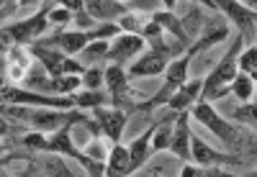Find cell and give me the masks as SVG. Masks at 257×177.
<instances>
[{
    "label": "cell",
    "instance_id": "obj_1",
    "mask_svg": "<svg viewBox=\"0 0 257 177\" xmlns=\"http://www.w3.org/2000/svg\"><path fill=\"white\" fill-rule=\"evenodd\" d=\"M3 116H13L18 121H26V126H34L36 131H57L64 123H77L85 121L80 113H70L64 108H47V105H0Z\"/></svg>",
    "mask_w": 257,
    "mask_h": 177
},
{
    "label": "cell",
    "instance_id": "obj_2",
    "mask_svg": "<svg viewBox=\"0 0 257 177\" xmlns=\"http://www.w3.org/2000/svg\"><path fill=\"white\" fill-rule=\"evenodd\" d=\"M239 44H242V39L234 41V44H231V49L226 52V57L216 64V70H213V72L206 77V82H203V87H201L203 100H213V98L226 95V90H229V85H231L234 75H237V54H239Z\"/></svg>",
    "mask_w": 257,
    "mask_h": 177
},
{
    "label": "cell",
    "instance_id": "obj_3",
    "mask_svg": "<svg viewBox=\"0 0 257 177\" xmlns=\"http://www.w3.org/2000/svg\"><path fill=\"white\" fill-rule=\"evenodd\" d=\"M31 52V57H36L41 64L47 67V72L52 75V77H62V75H77V72H82V64L80 62H75V59H67L59 49H52V47H44V44H34V47L29 49Z\"/></svg>",
    "mask_w": 257,
    "mask_h": 177
},
{
    "label": "cell",
    "instance_id": "obj_4",
    "mask_svg": "<svg viewBox=\"0 0 257 177\" xmlns=\"http://www.w3.org/2000/svg\"><path fill=\"white\" fill-rule=\"evenodd\" d=\"M70 128H72V123H64L62 128H57V134H54L52 139H47L44 149H47V151H62V154H70L72 159L82 162V167L88 169L90 174H103V172H105V169H103V164H98L95 159H90V157H88V154H82V151H77V149L72 146V141H70Z\"/></svg>",
    "mask_w": 257,
    "mask_h": 177
},
{
    "label": "cell",
    "instance_id": "obj_5",
    "mask_svg": "<svg viewBox=\"0 0 257 177\" xmlns=\"http://www.w3.org/2000/svg\"><path fill=\"white\" fill-rule=\"evenodd\" d=\"M193 116H196L203 126H208L221 141H226V144H237V131H234V126H229V123H226V121H224V118H221V116H219L206 100L193 108Z\"/></svg>",
    "mask_w": 257,
    "mask_h": 177
},
{
    "label": "cell",
    "instance_id": "obj_6",
    "mask_svg": "<svg viewBox=\"0 0 257 177\" xmlns=\"http://www.w3.org/2000/svg\"><path fill=\"white\" fill-rule=\"evenodd\" d=\"M213 3H216L242 31H247L249 36H254V8L242 6L239 0H213Z\"/></svg>",
    "mask_w": 257,
    "mask_h": 177
},
{
    "label": "cell",
    "instance_id": "obj_7",
    "mask_svg": "<svg viewBox=\"0 0 257 177\" xmlns=\"http://www.w3.org/2000/svg\"><path fill=\"white\" fill-rule=\"evenodd\" d=\"M188 110H180L175 126H173V136H170V149H173L175 157L188 159L190 157V126H188Z\"/></svg>",
    "mask_w": 257,
    "mask_h": 177
},
{
    "label": "cell",
    "instance_id": "obj_8",
    "mask_svg": "<svg viewBox=\"0 0 257 177\" xmlns=\"http://www.w3.org/2000/svg\"><path fill=\"white\" fill-rule=\"evenodd\" d=\"M95 116H98V121H100L103 134L108 136L113 144H118V139H121V131H123V123H126L123 110H118V108H105V105H98V108H95Z\"/></svg>",
    "mask_w": 257,
    "mask_h": 177
},
{
    "label": "cell",
    "instance_id": "obj_9",
    "mask_svg": "<svg viewBox=\"0 0 257 177\" xmlns=\"http://www.w3.org/2000/svg\"><path fill=\"white\" fill-rule=\"evenodd\" d=\"M88 34H82V31H62L57 36H52L49 41H44V47H54L64 54H77L85 49V44H88Z\"/></svg>",
    "mask_w": 257,
    "mask_h": 177
},
{
    "label": "cell",
    "instance_id": "obj_10",
    "mask_svg": "<svg viewBox=\"0 0 257 177\" xmlns=\"http://www.w3.org/2000/svg\"><path fill=\"white\" fill-rule=\"evenodd\" d=\"M201 87L203 82L201 80H190V82H183L178 90L167 98V105L173 108V110H188L190 103H196V98L201 95Z\"/></svg>",
    "mask_w": 257,
    "mask_h": 177
},
{
    "label": "cell",
    "instance_id": "obj_11",
    "mask_svg": "<svg viewBox=\"0 0 257 177\" xmlns=\"http://www.w3.org/2000/svg\"><path fill=\"white\" fill-rule=\"evenodd\" d=\"M190 157L196 159L198 164H231L234 159L226 157V154H219V151H213L208 144H203L198 136H190Z\"/></svg>",
    "mask_w": 257,
    "mask_h": 177
},
{
    "label": "cell",
    "instance_id": "obj_12",
    "mask_svg": "<svg viewBox=\"0 0 257 177\" xmlns=\"http://www.w3.org/2000/svg\"><path fill=\"white\" fill-rule=\"evenodd\" d=\"M165 67H167V54H162V52H157V49H149L134 67H132V75L134 77H142V75H160V72H165Z\"/></svg>",
    "mask_w": 257,
    "mask_h": 177
},
{
    "label": "cell",
    "instance_id": "obj_13",
    "mask_svg": "<svg viewBox=\"0 0 257 177\" xmlns=\"http://www.w3.org/2000/svg\"><path fill=\"white\" fill-rule=\"evenodd\" d=\"M144 47V41H142V36L139 34H123L113 47L108 49V59H113V62H123V59H128V57H134L139 49Z\"/></svg>",
    "mask_w": 257,
    "mask_h": 177
},
{
    "label": "cell",
    "instance_id": "obj_14",
    "mask_svg": "<svg viewBox=\"0 0 257 177\" xmlns=\"http://www.w3.org/2000/svg\"><path fill=\"white\" fill-rule=\"evenodd\" d=\"M155 128H157V123H155V126H149V128H147V134H144V136H139L132 146H128V159H132V172H137V169L144 164L147 154H149V146H152V134H155Z\"/></svg>",
    "mask_w": 257,
    "mask_h": 177
},
{
    "label": "cell",
    "instance_id": "obj_15",
    "mask_svg": "<svg viewBox=\"0 0 257 177\" xmlns=\"http://www.w3.org/2000/svg\"><path fill=\"white\" fill-rule=\"evenodd\" d=\"M103 80H105V85H108V90H111V98H113V103H116V105H121V100H123V93H126V75H123V70L118 67V64H113V67H108V70H105Z\"/></svg>",
    "mask_w": 257,
    "mask_h": 177
},
{
    "label": "cell",
    "instance_id": "obj_16",
    "mask_svg": "<svg viewBox=\"0 0 257 177\" xmlns=\"http://www.w3.org/2000/svg\"><path fill=\"white\" fill-rule=\"evenodd\" d=\"M105 174H132V159H128V149L113 144L111 157H108V169Z\"/></svg>",
    "mask_w": 257,
    "mask_h": 177
},
{
    "label": "cell",
    "instance_id": "obj_17",
    "mask_svg": "<svg viewBox=\"0 0 257 177\" xmlns=\"http://www.w3.org/2000/svg\"><path fill=\"white\" fill-rule=\"evenodd\" d=\"M229 87H231V93L237 95L239 100L247 103V100H252V95H254V77H252V75H244V72H242V75H234V80H231Z\"/></svg>",
    "mask_w": 257,
    "mask_h": 177
},
{
    "label": "cell",
    "instance_id": "obj_18",
    "mask_svg": "<svg viewBox=\"0 0 257 177\" xmlns=\"http://www.w3.org/2000/svg\"><path fill=\"white\" fill-rule=\"evenodd\" d=\"M147 24H149V16H144V13H128L121 18V29L128 34H144Z\"/></svg>",
    "mask_w": 257,
    "mask_h": 177
},
{
    "label": "cell",
    "instance_id": "obj_19",
    "mask_svg": "<svg viewBox=\"0 0 257 177\" xmlns=\"http://www.w3.org/2000/svg\"><path fill=\"white\" fill-rule=\"evenodd\" d=\"M103 103H108V100H105V95L100 90H85L75 98V105H80V108H98Z\"/></svg>",
    "mask_w": 257,
    "mask_h": 177
},
{
    "label": "cell",
    "instance_id": "obj_20",
    "mask_svg": "<svg viewBox=\"0 0 257 177\" xmlns=\"http://www.w3.org/2000/svg\"><path fill=\"white\" fill-rule=\"evenodd\" d=\"M82 85V80L77 75H62V77H54V90L62 93V95H70L72 90H77V87Z\"/></svg>",
    "mask_w": 257,
    "mask_h": 177
},
{
    "label": "cell",
    "instance_id": "obj_21",
    "mask_svg": "<svg viewBox=\"0 0 257 177\" xmlns=\"http://www.w3.org/2000/svg\"><path fill=\"white\" fill-rule=\"evenodd\" d=\"M170 136H173V126H170V123L160 126V123H157L155 134H152V149H155V151L167 149V146H170Z\"/></svg>",
    "mask_w": 257,
    "mask_h": 177
},
{
    "label": "cell",
    "instance_id": "obj_22",
    "mask_svg": "<svg viewBox=\"0 0 257 177\" xmlns=\"http://www.w3.org/2000/svg\"><path fill=\"white\" fill-rule=\"evenodd\" d=\"M105 54H108V44H105L103 39H95L93 44H85V49H82V57L88 59V62L103 59Z\"/></svg>",
    "mask_w": 257,
    "mask_h": 177
},
{
    "label": "cell",
    "instance_id": "obj_23",
    "mask_svg": "<svg viewBox=\"0 0 257 177\" xmlns=\"http://www.w3.org/2000/svg\"><path fill=\"white\" fill-rule=\"evenodd\" d=\"M239 67H242L244 75H252V77H254V72H257V49H254V47H249V49L239 57Z\"/></svg>",
    "mask_w": 257,
    "mask_h": 177
},
{
    "label": "cell",
    "instance_id": "obj_24",
    "mask_svg": "<svg viewBox=\"0 0 257 177\" xmlns=\"http://www.w3.org/2000/svg\"><path fill=\"white\" fill-rule=\"evenodd\" d=\"M44 172L47 174H70V169L64 167V159H59V157H49L44 164Z\"/></svg>",
    "mask_w": 257,
    "mask_h": 177
},
{
    "label": "cell",
    "instance_id": "obj_25",
    "mask_svg": "<svg viewBox=\"0 0 257 177\" xmlns=\"http://www.w3.org/2000/svg\"><path fill=\"white\" fill-rule=\"evenodd\" d=\"M82 82H85L88 90H98V87L103 85V72L100 70H88V72H85V77H82Z\"/></svg>",
    "mask_w": 257,
    "mask_h": 177
},
{
    "label": "cell",
    "instance_id": "obj_26",
    "mask_svg": "<svg viewBox=\"0 0 257 177\" xmlns=\"http://www.w3.org/2000/svg\"><path fill=\"white\" fill-rule=\"evenodd\" d=\"M47 18L52 24H70V11L67 8H54V11H47Z\"/></svg>",
    "mask_w": 257,
    "mask_h": 177
},
{
    "label": "cell",
    "instance_id": "obj_27",
    "mask_svg": "<svg viewBox=\"0 0 257 177\" xmlns=\"http://www.w3.org/2000/svg\"><path fill=\"white\" fill-rule=\"evenodd\" d=\"M118 34V26H100V29H95L93 34H88V39H108V36H116Z\"/></svg>",
    "mask_w": 257,
    "mask_h": 177
},
{
    "label": "cell",
    "instance_id": "obj_28",
    "mask_svg": "<svg viewBox=\"0 0 257 177\" xmlns=\"http://www.w3.org/2000/svg\"><path fill=\"white\" fill-rule=\"evenodd\" d=\"M237 118H239V121H249V123H254V105L249 103V105L239 108V110H237Z\"/></svg>",
    "mask_w": 257,
    "mask_h": 177
},
{
    "label": "cell",
    "instance_id": "obj_29",
    "mask_svg": "<svg viewBox=\"0 0 257 177\" xmlns=\"http://www.w3.org/2000/svg\"><path fill=\"white\" fill-rule=\"evenodd\" d=\"M62 3V8H67V11H82V0H59Z\"/></svg>",
    "mask_w": 257,
    "mask_h": 177
},
{
    "label": "cell",
    "instance_id": "obj_30",
    "mask_svg": "<svg viewBox=\"0 0 257 177\" xmlns=\"http://www.w3.org/2000/svg\"><path fill=\"white\" fill-rule=\"evenodd\" d=\"M183 177H193V174H203V169H196V167H183L180 169Z\"/></svg>",
    "mask_w": 257,
    "mask_h": 177
},
{
    "label": "cell",
    "instance_id": "obj_31",
    "mask_svg": "<svg viewBox=\"0 0 257 177\" xmlns=\"http://www.w3.org/2000/svg\"><path fill=\"white\" fill-rule=\"evenodd\" d=\"M3 85H8V80H6V62L0 64V87H3Z\"/></svg>",
    "mask_w": 257,
    "mask_h": 177
},
{
    "label": "cell",
    "instance_id": "obj_32",
    "mask_svg": "<svg viewBox=\"0 0 257 177\" xmlns=\"http://www.w3.org/2000/svg\"><path fill=\"white\" fill-rule=\"evenodd\" d=\"M8 134V123L3 121V113H0V136H6Z\"/></svg>",
    "mask_w": 257,
    "mask_h": 177
},
{
    "label": "cell",
    "instance_id": "obj_33",
    "mask_svg": "<svg viewBox=\"0 0 257 177\" xmlns=\"http://www.w3.org/2000/svg\"><path fill=\"white\" fill-rule=\"evenodd\" d=\"M196 3H203V6H208V8H216V3H213V0H196Z\"/></svg>",
    "mask_w": 257,
    "mask_h": 177
},
{
    "label": "cell",
    "instance_id": "obj_34",
    "mask_svg": "<svg viewBox=\"0 0 257 177\" xmlns=\"http://www.w3.org/2000/svg\"><path fill=\"white\" fill-rule=\"evenodd\" d=\"M242 6H247V8H254V0H239Z\"/></svg>",
    "mask_w": 257,
    "mask_h": 177
},
{
    "label": "cell",
    "instance_id": "obj_35",
    "mask_svg": "<svg viewBox=\"0 0 257 177\" xmlns=\"http://www.w3.org/2000/svg\"><path fill=\"white\" fill-rule=\"evenodd\" d=\"M165 6H167V11H173L175 8V0H165Z\"/></svg>",
    "mask_w": 257,
    "mask_h": 177
},
{
    "label": "cell",
    "instance_id": "obj_36",
    "mask_svg": "<svg viewBox=\"0 0 257 177\" xmlns=\"http://www.w3.org/2000/svg\"><path fill=\"white\" fill-rule=\"evenodd\" d=\"M3 3H6V0H0V6H3Z\"/></svg>",
    "mask_w": 257,
    "mask_h": 177
},
{
    "label": "cell",
    "instance_id": "obj_37",
    "mask_svg": "<svg viewBox=\"0 0 257 177\" xmlns=\"http://www.w3.org/2000/svg\"><path fill=\"white\" fill-rule=\"evenodd\" d=\"M118 3H126V0H118Z\"/></svg>",
    "mask_w": 257,
    "mask_h": 177
},
{
    "label": "cell",
    "instance_id": "obj_38",
    "mask_svg": "<svg viewBox=\"0 0 257 177\" xmlns=\"http://www.w3.org/2000/svg\"><path fill=\"white\" fill-rule=\"evenodd\" d=\"M0 154H3V146H0Z\"/></svg>",
    "mask_w": 257,
    "mask_h": 177
}]
</instances>
